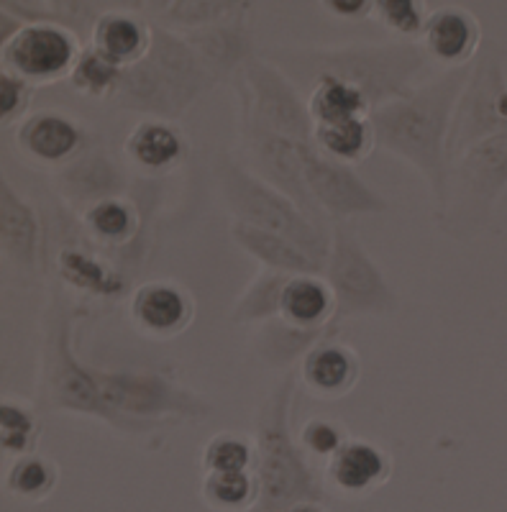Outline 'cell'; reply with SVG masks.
I'll use <instances>...</instances> for the list:
<instances>
[{"instance_id": "cell-1", "label": "cell", "mask_w": 507, "mask_h": 512, "mask_svg": "<svg viewBox=\"0 0 507 512\" xmlns=\"http://www.w3.org/2000/svg\"><path fill=\"white\" fill-rule=\"evenodd\" d=\"M44 387L52 408L98 415L111 423L123 415L129 428H134L131 420L139 415L205 410L190 392L177 390L157 374H103L82 369L70 354V326L65 320H57V328L49 336Z\"/></svg>"}, {"instance_id": "cell-2", "label": "cell", "mask_w": 507, "mask_h": 512, "mask_svg": "<svg viewBox=\"0 0 507 512\" xmlns=\"http://www.w3.org/2000/svg\"><path fill=\"white\" fill-rule=\"evenodd\" d=\"M469 67L449 70L441 80L418 85L410 95L382 105L369 116L379 149L403 157L426 177L438 205L449 195V134L456 98Z\"/></svg>"}, {"instance_id": "cell-3", "label": "cell", "mask_w": 507, "mask_h": 512, "mask_svg": "<svg viewBox=\"0 0 507 512\" xmlns=\"http://www.w3.org/2000/svg\"><path fill=\"white\" fill-rule=\"evenodd\" d=\"M295 54V52H292ZM287 57V54H285ZM298 59H292L287 64L290 72L303 70L313 72V80L321 75H333L354 85L356 90H362L367 98L372 113L382 105L400 100L405 95L413 93L418 85L415 80L420 72L426 70V64L431 62L423 49V44H346L338 49H310V52L295 54Z\"/></svg>"}, {"instance_id": "cell-4", "label": "cell", "mask_w": 507, "mask_h": 512, "mask_svg": "<svg viewBox=\"0 0 507 512\" xmlns=\"http://www.w3.org/2000/svg\"><path fill=\"white\" fill-rule=\"evenodd\" d=\"M210 72L213 70L187 47V41L152 26V49L139 64L123 72L118 98L126 100L129 108L177 116L210 88Z\"/></svg>"}, {"instance_id": "cell-5", "label": "cell", "mask_w": 507, "mask_h": 512, "mask_svg": "<svg viewBox=\"0 0 507 512\" xmlns=\"http://www.w3.org/2000/svg\"><path fill=\"white\" fill-rule=\"evenodd\" d=\"M292 397V379L269 397L259 415L257 479L259 502L254 512H280L300 502H321L323 489L315 482L303 454L287 433V405Z\"/></svg>"}, {"instance_id": "cell-6", "label": "cell", "mask_w": 507, "mask_h": 512, "mask_svg": "<svg viewBox=\"0 0 507 512\" xmlns=\"http://www.w3.org/2000/svg\"><path fill=\"white\" fill-rule=\"evenodd\" d=\"M216 177L221 185L223 198L228 208L239 218V223H246L251 228H262V231L277 233L292 241L295 246L318 259L328 267V256H331V244H328L326 233L315 221H310L298 205L287 198L267 180H259L251 172L241 169L231 157H218Z\"/></svg>"}, {"instance_id": "cell-7", "label": "cell", "mask_w": 507, "mask_h": 512, "mask_svg": "<svg viewBox=\"0 0 507 512\" xmlns=\"http://www.w3.org/2000/svg\"><path fill=\"white\" fill-rule=\"evenodd\" d=\"M239 95L244 121L298 144H313V118L308 103H303L290 77L274 64L257 57H246L241 64Z\"/></svg>"}, {"instance_id": "cell-8", "label": "cell", "mask_w": 507, "mask_h": 512, "mask_svg": "<svg viewBox=\"0 0 507 512\" xmlns=\"http://www.w3.org/2000/svg\"><path fill=\"white\" fill-rule=\"evenodd\" d=\"M328 280H331L333 297H336L338 315L362 318V315L395 313V292L385 282L377 264L369 259L359 239L344 226L333 231Z\"/></svg>"}, {"instance_id": "cell-9", "label": "cell", "mask_w": 507, "mask_h": 512, "mask_svg": "<svg viewBox=\"0 0 507 512\" xmlns=\"http://www.w3.org/2000/svg\"><path fill=\"white\" fill-rule=\"evenodd\" d=\"M80 57L75 34L52 21L21 24L11 39L3 41V70L29 82L31 88L70 77Z\"/></svg>"}, {"instance_id": "cell-10", "label": "cell", "mask_w": 507, "mask_h": 512, "mask_svg": "<svg viewBox=\"0 0 507 512\" xmlns=\"http://www.w3.org/2000/svg\"><path fill=\"white\" fill-rule=\"evenodd\" d=\"M305 182L318 203L333 218L356 216V213H385L387 203L346 164L323 157L318 149L308 146L305 152Z\"/></svg>"}, {"instance_id": "cell-11", "label": "cell", "mask_w": 507, "mask_h": 512, "mask_svg": "<svg viewBox=\"0 0 507 512\" xmlns=\"http://www.w3.org/2000/svg\"><path fill=\"white\" fill-rule=\"evenodd\" d=\"M423 49L428 59L459 70L469 67V59L479 49L482 41V29L472 11L461 6H443L428 13L426 29H423Z\"/></svg>"}, {"instance_id": "cell-12", "label": "cell", "mask_w": 507, "mask_h": 512, "mask_svg": "<svg viewBox=\"0 0 507 512\" xmlns=\"http://www.w3.org/2000/svg\"><path fill=\"white\" fill-rule=\"evenodd\" d=\"M326 477L338 497H367L390 479V461L367 441H346L328 459Z\"/></svg>"}, {"instance_id": "cell-13", "label": "cell", "mask_w": 507, "mask_h": 512, "mask_svg": "<svg viewBox=\"0 0 507 512\" xmlns=\"http://www.w3.org/2000/svg\"><path fill=\"white\" fill-rule=\"evenodd\" d=\"M131 315L144 333L159 338L177 336L193 320V300L177 285L152 282L136 290L131 300Z\"/></svg>"}, {"instance_id": "cell-14", "label": "cell", "mask_w": 507, "mask_h": 512, "mask_svg": "<svg viewBox=\"0 0 507 512\" xmlns=\"http://www.w3.org/2000/svg\"><path fill=\"white\" fill-rule=\"evenodd\" d=\"M18 146L41 164H59L80 149L82 131L72 118L54 111H41L18 126Z\"/></svg>"}, {"instance_id": "cell-15", "label": "cell", "mask_w": 507, "mask_h": 512, "mask_svg": "<svg viewBox=\"0 0 507 512\" xmlns=\"http://www.w3.org/2000/svg\"><path fill=\"white\" fill-rule=\"evenodd\" d=\"M93 49L123 70H129L152 49V26L131 13L105 11L95 18Z\"/></svg>"}, {"instance_id": "cell-16", "label": "cell", "mask_w": 507, "mask_h": 512, "mask_svg": "<svg viewBox=\"0 0 507 512\" xmlns=\"http://www.w3.org/2000/svg\"><path fill=\"white\" fill-rule=\"evenodd\" d=\"M231 233H234L236 244H241L249 254L257 256L259 262L272 269V272L287 274V277H300V274H318L326 269V264L305 254L300 246L287 241L285 236L262 231V228H251L239 221L234 223Z\"/></svg>"}, {"instance_id": "cell-17", "label": "cell", "mask_w": 507, "mask_h": 512, "mask_svg": "<svg viewBox=\"0 0 507 512\" xmlns=\"http://www.w3.org/2000/svg\"><path fill=\"white\" fill-rule=\"evenodd\" d=\"M303 379L308 390L318 397H344L359 379V361L346 346H313L303 361Z\"/></svg>"}, {"instance_id": "cell-18", "label": "cell", "mask_w": 507, "mask_h": 512, "mask_svg": "<svg viewBox=\"0 0 507 512\" xmlns=\"http://www.w3.org/2000/svg\"><path fill=\"white\" fill-rule=\"evenodd\" d=\"M336 305L333 290L315 274L290 277L280 297V315L298 331H321Z\"/></svg>"}, {"instance_id": "cell-19", "label": "cell", "mask_w": 507, "mask_h": 512, "mask_svg": "<svg viewBox=\"0 0 507 512\" xmlns=\"http://www.w3.org/2000/svg\"><path fill=\"white\" fill-rule=\"evenodd\" d=\"M131 162L149 172H169L185 159L187 141L177 126L167 121H144L126 139Z\"/></svg>"}, {"instance_id": "cell-20", "label": "cell", "mask_w": 507, "mask_h": 512, "mask_svg": "<svg viewBox=\"0 0 507 512\" xmlns=\"http://www.w3.org/2000/svg\"><path fill=\"white\" fill-rule=\"evenodd\" d=\"M308 111L313 118V126H331V123L372 116V108H369L362 90H356L354 85L333 75L315 77L313 85H310Z\"/></svg>"}, {"instance_id": "cell-21", "label": "cell", "mask_w": 507, "mask_h": 512, "mask_svg": "<svg viewBox=\"0 0 507 512\" xmlns=\"http://www.w3.org/2000/svg\"><path fill=\"white\" fill-rule=\"evenodd\" d=\"M313 144L323 157L349 167V164L367 159L374 146H377V141H374L372 121L369 118H354V121L331 123V126H315Z\"/></svg>"}, {"instance_id": "cell-22", "label": "cell", "mask_w": 507, "mask_h": 512, "mask_svg": "<svg viewBox=\"0 0 507 512\" xmlns=\"http://www.w3.org/2000/svg\"><path fill=\"white\" fill-rule=\"evenodd\" d=\"M3 241L8 246V254L18 256L26 264H34L39 223L31 205L18 198L11 182H3Z\"/></svg>"}, {"instance_id": "cell-23", "label": "cell", "mask_w": 507, "mask_h": 512, "mask_svg": "<svg viewBox=\"0 0 507 512\" xmlns=\"http://www.w3.org/2000/svg\"><path fill=\"white\" fill-rule=\"evenodd\" d=\"M203 497L216 512H246L259 502L257 474H205Z\"/></svg>"}, {"instance_id": "cell-24", "label": "cell", "mask_w": 507, "mask_h": 512, "mask_svg": "<svg viewBox=\"0 0 507 512\" xmlns=\"http://www.w3.org/2000/svg\"><path fill=\"white\" fill-rule=\"evenodd\" d=\"M57 474V464L47 456H21L13 461L6 487L11 495L21 497V500L39 502L52 495V489L57 487Z\"/></svg>"}, {"instance_id": "cell-25", "label": "cell", "mask_w": 507, "mask_h": 512, "mask_svg": "<svg viewBox=\"0 0 507 512\" xmlns=\"http://www.w3.org/2000/svg\"><path fill=\"white\" fill-rule=\"evenodd\" d=\"M123 72H126L123 67L113 64L111 59H105L103 54L90 47L82 52L75 72L70 75V82L77 93L90 95V98H113L121 90Z\"/></svg>"}, {"instance_id": "cell-26", "label": "cell", "mask_w": 507, "mask_h": 512, "mask_svg": "<svg viewBox=\"0 0 507 512\" xmlns=\"http://www.w3.org/2000/svg\"><path fill=\"white\" fill-rule=\"evenodd\" d=\"M62 277L80 290L98 292V295H118L123 290V280L113 269L95 262L93 256L80 251H62Z\"/></svg>"}, {"instance_id": "cell-27", "label": "cell", "mask_w": 507, "mask_h": 512, "mask_svg": "<svg viewBox=\"0 0 507 512\" xmlns=\"http://www.w3.org/2000/svg\"><path fill=\"white\" fill-rule=\"evenodd\" d=\"M254 451L246 438L234 433H221L205 446L203 469L205 474H241L249 472Z\"/></svg>"}, {"instance_id": "cell-28", "label": "cell", "mask_w": 507, "mask_h": 512, "mask_svg": "<svg viewBox=\"0 0 507 512\" xmlns=\"http://www.w3.org/2000/svg\"><path fill=\"white\" fill-rule=\"evenodd\" d=\"M0 431H3V451L8 456H29L36 441V420L31 410L18 402L6 400L0 405Z\"/></svg>"}, {"instance_id": "cell-29", "label": "cell", "mask_w": 507, "mask_h": 512, "mask_svg": "<svg viewBox=\"0 0 507 512\" xmlns=\"http://www.w3.org/2000/svg\"><path fill=\"white\" fill-rule=\"evenodd\" d=\"M287 282H290V277L280 272L262 274L236 308V320H262L280 313V297Z\"/></svg>"}, {"instance_id": "cell-30", "label": "cell", "mask_w": 507, "mask_h": 512, "mask_svg": "<svg viewBox=\"0 0 507 512\" xmlns=\"http://www.w3.org/2000/svg\"><path fill=\"white\" fill-rule=\"evenodd\" d=\"M90 231L100 236L103 241H123L129 239L136 228V216L131 205L121 203V200H100L98 205L88 210Z\"/></svg>"}, {"instance_id": "cell-31", "label": "cell", "mask_w": 507, "mask_h": 512, "mask_svg": "<svg viewBox=\"0 0 507 512\" xmlns=\"http://www.w3.org/2000/svg\"><path fill=\"white\" fill-rule=\"evenodd\" d=\"M374 16L392 29L395 34L405 36H423V29H426L428 11L423 3H408V0H379L374 3Z\"/></svg>"}, {"instance_id": "cell-32", "label": "cell", "mask_w": 507, "mask_h": 512, "mask_svg": "<svg viewBox=\"0 0 507 512\" xmlns=\"http://www.w3.org/2000/svg\"><path fill=\"white\" fill-rule=\"evenodd\" d=\"M31 90L34 88H31L29 82H24L21 77L3 70V75H0V121H16V118L29 108Z\"/></svg>"}, {"instance_id": "cell-33", "label": "cell", "mask_w": 507, "mask_h": 512, "mask_svg": "<svg viewBox=\"0 0 507 512\" xmlns=\"http://www.w3.org/2000/svg\"><path fill=\"white\" fill-rule=\"evenodd\" d=\"M300 443H303L305 451H313L315 456L331 459L346 441L341 436V431H338V425L328 423V420H313L300 433Z\"/></svg>"}, {"instance_id": "cell-34", "label": "cell", "mask_w": 507, "mask_h": 512, "mask_svg": "<svg viewBox=\"0 0 507 512\" xmlns=\"http://www.w3.org/2000/svg\"><path fill=\"white\" fill-rule=\"evenodd\" d=\"M326 11H331L338 18H356L364 13L374 11V3H364V0H354V3H344V0H331L326 3Z\"/></svg>"}, {"instance_id": "cell-35", "label": "cell", "mask_w": 507, "mask_h": 512, "mask_svg": "<svg viewBox=\"0 0 507 512\" xmlns=\"http://www.w3.org/2000/svg\"><path fill=\"white\" fill-rule=\"evenodd\" d=\"M492 108H495V116L497 121L507 123V88H500L492 98Z\"/></svg>"}, {"instance_id": "cell-36", "label": "cell", "mask_w": 507, "mask_h": 512, "mask_svg": "<svg viewBox=\"0 0 507 512\" xmlns=\"http://www.w3.org/2000/svg\"><path fill=\"white\" fill-rule=\"evenodd\" d=\"M280 512H323V510L318 507V502H300V505L285 507V510H280Z\"/></svg>"}]
</instances>
